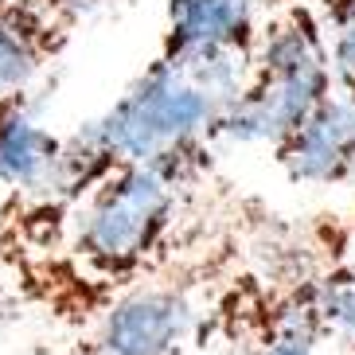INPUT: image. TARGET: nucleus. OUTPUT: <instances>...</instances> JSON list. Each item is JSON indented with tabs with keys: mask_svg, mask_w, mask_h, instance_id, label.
I'll return each mask as SVG.
<instances>
[{
	"mask_svg": "<svg viewBox=\"0 0 355 355\" xmlns=\"http://www.w3.org/2000/svg\"><path fill=\"white\" fill-rule=\"evenodd\" d=\"M258 0H168V24L160 55H203L254 47Z\"/></svg>",
	"mask_w": 355,
	"mask_h": 355,
	"instance_id": "nucleus-6",
	"label": "nucleus"
},
{
	"mask_svg": "<svg viewBox=\"0 0 355 355\" xmlns=\"http://www.w3.org/2000/svg\"><path fill=\"white\" fill-rule=\"evenodd\" d=\"M40 4H47V8L59 12L63 20H71V16H78V12L94 8V4H102V0H40Z\"/></svg>",
	"mask_w": 355,
	"mask_h": 355,
	"instance_id": "nucleus-12",
	"label": "nucleus"
},
{
	"mask_svg": "<svg viewBox=\"0 0 355 355\" xmlns=\"http://www.w3.org/2000/svg\"><path fill=\"white\" fill-rule=\"evenodd\" d=\"M0 4H4V0H0Z\"/></svg>",
	"mask_w": 355,
	"mask_h": 355,
	"instance_id": "nucleus-16",
	"label": "nucleus"
},
{
	"mask_svg": "<svg viewBox=\"0 0 355 355\" xmlns=\"http://www.w3.org/2000/svg\"><path fill=\"white\" fill-rule=\"evenodd\" d=\"M313 289L324 332L355 340V258L332 261L324 273H313Z\"/></svg>",
	"mask_w": 355,
	"mask_h": 355,
	"instance_id": "nucleus-10",
	"label": "nucleus"
},
{
	"mask_svg": "<svg viewBox=\"0 0 355 355\" xmlns=\"http://www.w3.org/2000/svg\"><path fill=\"white\" fill-rule=\"evenodd\" d=\"M67 20L40 0H4L0 4V98L32 86L43 63L55 55Z\"/></svg>",
	"mask_w": 355,
	"mask_h": 355,
	"instance_id": "nucleus-7",
	"label": "nucleus"
},
{
	"mask_svg": "<svg viewBox=\"0 0 355 355\" xmlns=\"http://www.w3.org/2000/svg\"><path fill=\"white\" fill-rule=\"evenodd\" d=\"M316 20L328 43L332 90L355 102V0H320Z\"/></svg>",
	"mask_w": 355,
	"mask_h": 355,
	"instance_id": "nucleus-9",
	"label": "nucleus"
},
{
	"mask_svg": "<svg viewBox=\"0 0 355 355\" xmlns=\"http://www.w3.org/2000/svg\"><path fill=\"white\" fill-rule=\"evenodd\" d=\"M59 157V137L32 114L20 94L0 98V184L47 196Z\"/></svg>",
	"mask_w": 355,
	"mask_h": 355,
	"instance_id": "nucleus-8",
	"label": "nucleus"
},
{
	"mask_svg": "<svg viewBox=\"0 0 355 355\" xmlns=\"http://www.w3.org/2000/svg\"><path fill=\"white\" fill-rule=\"evenodd\" d=\"M207 168V153L160 164H117L83 196L74 250L98 273H133L168 239L184 191Z\"/></svg>",
	"mask_w": 355,
	"mask_h": 355,
	"instance_id": "nucleus-3",
	"label": "nucleus"
},
{
	"mask_svg": "<svg viewBox=\"0 0 355 355\" xmlns=\"http://www.w3.org/2000/svg\"><path fill=\"white\" fill-rule=\"evenodd\" d=\"M258 4H270V8H282V4H289V0H258Z\"/></svg>",
	"mask_w": 355,
	"mask_h": 355,
	"instance_id": "nucleus-14",
	"label": "nucleus"
},
{
	"mask_svg": "<svg viewBox=\"0 0 355 355\" xmlns=\"http://www.w3.org/2000/svg\"><path fill=\"white\" fill-rule=\"evenodd\" d=\"M352 184H355V164H352Z\"/></svg>",
	"mask_w": 355,
	"mask_h": 355,
	"instance_id": "nucleus-15",
	"label": "nucleus"
},
{
	"mask_svg": "<svg viewBox=\"0 0 355 355\" xmlns=\"http://www.w3.org/2000/svg\"><path fill=\"white\" fill-rule=\"evenodd\" d=\"M254 47L157 55L105 114L86 121L114 164H160L207 153L215 121L239 98Z\"/></svg>",
	"mask_w": 355,
	"mask_h": 355,
	"instance_id": "nucleus-1",
	"label": "nucleus"
},
{
	"mask_svg": "<svg viewBox=\"0 0 355 355\" xmlns=\"http://www.w3.org/2000/svg\"><path fill=\"white\" fill-rule=\"evenodd\" d=\"M320 340H304V336H261L258 355H316Z\"/></svg>",
	"mask_w": 355,
	"mask_h": 355,
	"instance_id": "nucleus-11",
	"label": "nucleus"
},
{
	"mask_svg": "<svg viewBox=\"0 0 355 355\" xmlns=\"http://www.w3.org/2000/svg\"><path fill=\"white\" fill-rule=\"evenodd\" d=\"M332 94L328 43L309 4L273 8L266 32L254 43L250 74L239 98L215 121L211 141L227 145H277Z\"/></svg>",
	"mask_w": 355,
	"mask_h": 355,
	"instance_id": "nucleus-2",
	"label": "nucleus"
},
{
	"mask_svg": "<svg viewBox=\"0 0 355 355\" xmlns=\"http://www.w3.org/2000/svg\"><path fill=\"white\" fill-rule=\"evenodd\" d=\"M196 324L199 304L188 285H137L102 313L90 347L94 355H176Z\"/></svg>",
	"mask_w": 355,
	"mask_h": 355,
	"instance_id": "nucleus-4",
	"label": "nucleus"
},
{
	"mask_svg": "<svg viewBox=\"0 0 355 355\" xmlns=\"http://www.w3.org/2000/svg\"><path fill=\"white\" fill-rule=\"evenodd\" d=\"M273 157L293 184H309V188L352 184L355 102L332 90L301 125L273 145Z\"/></svg>",
	"mask_w": 355,
	"mask_h": 355,
	"instance_id": "nucleus-5",
	"label": "nucleus"
},
{
	"mask_svg": "<svg viewBox=\"0 0 355 355\" xmlns=\"http://www.w3.org/2000/svg\"><path fill=\"white\" fill-rule=\"evenodd\" d=\"M347 239H352V246H355V211H352V223H347Z\"/></svg>",
	"mask_w": 355,
	"mask_h": 355,
	"instance_id": "nucleus-13",
	"label": "nucleus"
}]
</instances>
